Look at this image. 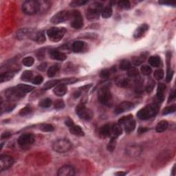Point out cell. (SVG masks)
<instances>
[{"label":"cell","mask_w":176,"mask_h":176,"mask_svg":"<svg viewBox=\"0 0 176 176\" xmlns=\"http://www.w3.org/2000/svg\"><path fill=\"white\" fill-rule=\"evenodd\" d=\"M159 106L156 103H151L145 106L138 112L137 116L140 119L147 120L155 116L158 112Z\"/></svg>","instance_id":"cell-1"},{"label":"cell","mask_w":176,"mask_h":176,"mask_svg":"<svg viewBox=\"0 0 176 176\" xmlns=\"http://www.w3.org/2000/svg\"><path fill=\"white\" fill-rule=\"evenodd\" d=\"M103 9V4L101 3L94 2L92 4L89 6L85 12V15L87 19L96 20L99 19Z\"/></svg>","instance_id":"cell-2"},{"label":"cell","mask_w":176,"mask_h":176,"mask_svg":"<svg viewBox=\"0 0 176 176\" xmlns=\"http://www.w3.org/2000/svg\"><path fill=\"white\" fill-rule=\"evenodd\" d=\"M53 149L58 153H65L72 147V144L68 139L59 138L56 140L53 143Z\"/></svg>","instance_id":"cell-3"},{"label":"cell","mask_w":176,"mask_h":176,"mask_svg":"<svg viewBox=\"0 0 176 176\" xmlns=\"http://www.w3.org/2000/svg\"><path fill=\"white\" fill-rule=\"evenodd\" d=\"M21 9L23 13L28 15H35L39 12V1L36 0H28L22 4Z\"/></svg>","instance_id":"cell-4"},{"label":"cell","mask_w":176,"mask_h":176,"mask_svg":"<svg viewBox=\"0 0 176 176\" xmlns=\"http://www.w3.org/2000/svg\"><path fill=\"white\" fill-rule=\"evenodd\" d=\"M98 98L100 103L103 105L107 106V107H111L113 105V98L111 95V92L109 88L107 87H102L99 92Z\"/></svg>","instance_id":"cell-5"},{"label":"cell","mask_w":176,"mask_h":176,"mask_svg":"<svg viewBox=\"0 0 176 176\" xmlns=\"http://www.w3.org/2000/svg\"><path fill=\"white\" fill-rule=\"evenodd\" d=\"M66 33V30L64 28H51L48 31V36L50 41L53 42H59L63 39Z\"/></svg>","instance_id":"cell-6"},{"label":"cell","mask_w":176,"mask_h":176,"mask_svg":"<svg viewBox=\"0 0 176 176\" xmlns=\"http://www.w3.org/2000/svg\"><path fill=\"white\" fill-rule=\"evenodd\" d=\"M119 123L124 126V129L127 133H131L136 128V121L133 119V116L131 114L121 118L119 119Z\"/></svg>","instance_id":"cell-7"},{"label":"cell","mask_w":176,"mask_h":176,"mask_svg":"<svg viewBox=\"0 0 176 176\" xmlns=\"http://www.w3.org/2000/svg\"><path fill=\"white\" fill-rule=\"evenodd\" d=\"M35 143V136L31 133L21 135L18 139V145L23 149H28Z\"/></svg>","instance_id":"cell-8"},{"label":"cell","mask_w":176,"mask_h":176,"mask_svg":"<svg viewBox=\"0 0 176 176\" xmlns=\"http://www.w3.org/2000/svg\"><path fill=\"white\" fill-rule=\"evenodd\" d=\"M76 113L79 118L85 121H89L93 117V113L89 109H87L83 103H80L76 107Z\"/></svg>","instance_id":"cell-9"},{"label":"cell","mask_w":176,"mask_h":176,"mask_svg":"<svg viewBox=\"0 0 176 176\" xmlns=\"http://www.w3.org/2000/svg\"><path fill=\"white\" fill-rule=\"evenodd\" d=\"M72 18V12L69 11H61L55 14L52 17L51 23L53 24H59L64 21H67Z\"/></svg>","instance_id":"cell-10"},{"label":"cell","mask_w":176,"mask_h":176,"mask_svg":"<svg viewBox=\"0 0 176 176\" xmlns=\"http://www.w3.org/2000/svg\"><path fill=\"white\" fill-rule=\"evenodd\" d=\"M142 151H143V148L138 144H129L125 148L126 154L131 158H136L139 156Z\"/></svg>","instance_id":"cell-11"},{"label":"cell","mask_w":176,"mask_h":176,"mask_svg":"<svg viewBox=\"0 0 176 176\" xmlns=\"http://www.w3.org/2000/svg\"><path fill=\"white\" fill-rule=\"evenodd\" d=\"M72 21L71 22V26L73 28L79 30L83 26V19L81 13L78 11H72Z\"/></svg>","instance_id":"cell-12"},{"label":"cell","mask_w":176,"mask_h":176,"mask_svg":"<svg viewBox=\"0 0 176 176\" xmlns=\"http://www.w3.org/2000/svg\"><path fill=\"white\" fill-rule=\"evenodd\" d=\"M6 97L9 100H15L23 98L26 94L22 92L17 87H11L6 90Z\"/></svg>","instance_id":"cell-13"},{"label":"cell","mask_w":176,"mask_h":176,"mask_svg":"<svg viewBox=\"0 0 176 176\" xmlns=\"http://www.w3.org/2000/svg\"><path fill=\"white\" fill-rule=\"evenodd\" d=\"M14 164L13 158L8 155L2 154L0 157V171L2 172L9 169Z\"/></svg>","instance_id":"cell-14"},{"label":"cell","mask_w":176,"mask_h":176,"mask_svg":"<svg viewBox=\"0 0 176 176\" xmlns=\"http://www.w3.org/2000/svg\"><path fill=\"white\" fill-rule=\"evenodd\" d=\"M75 170L72 166L63 165L58 170L57 175L59 176H72L75 175Z\"/></svg>","instance_id":"cell-15"},{"label":"cell","mask_w":176,"mask_h":176,"mask_svg":"<svg viewBox=\"0 0 176 176\" xmlns=\"http://www.w3.org/2000/svg\"><path fill=\"white\" fill-rule=\"evenodd\" d=\"M133 107V103L129 101H124L121 104H119V105L116 107L115 109V113L116 114H120L125 111H129V110L131 109Z\"/></svg>","instance_id":"cell-16"},{"label":"cell","mask_w":176,"mask_h":176,"mask_svg":"<svg viewBox=\"0 0 176 176\" xmlns=\"http://www.w3.org/2000/svg\"><path fill=\"white\" fill-rule=\"evenodd\" d=\"M31 39L38 43H43L45 41V33L43 31H39L37 32L33 31L31 35Z\"/></svg>","instance_id":"cell-17"},{"label":"cell","mask_w":176,"mask_h":176,"mask_svg":"<svg viewBox=\"0 0 176 176\" xmlns=\"http://www.w3.org/2000/svg\"><path fill=\"white\" fill-rule=\"evenodd\" d=\"M33 31L28 28H22L19 30L16 33V37L19 40H23L30 38L31 39V35L33 33Z\"/></svg>","instance_id":"cell-18"},{"label":"cell","mask_w":176,"mask_h":176,"mask_svg":"<svg viewBox=\"0 0 176 176\" xmlns=\"http://www.w3.org/2000/svg\"><path fill=\"white\" fill-rule=\"evenodd\" d=\"M99 134L100 136L103 138L111 136V125L107 124V125H103L99 129Z\"/></svg>","instance_id":"cell-19"},{"label":"cell","mask_w":176,"mask_h":176,"mask_svg":"<svg viewBox=\"0 0 176 176\" xmlns=\"http://www.w3.org/2000/svg\"><path fill=\"white\" fill-rule=\"evenodd\" d=\"M53 92L55 94L57 95V97H63L67 92V86L64 84H58L57 85H56Z\"/></svg>","instance_id":"cell-20"},{"label":"cell","mask_w":176,"mask_h":176,"mask_svg":"<svg viewBox=\"0 0 176 176\" xmlns=\"http://www.w3.org/2000/svg\"><path fill=\"white\" fill-rule=\"evenodd\" d=\"M50 56L52 59L54 60H57V61H63L67 59V56L65 54L62 53V52L58 50H52L50 53Z\"/></svg>","instance_id":"cell-21"},{"label":"cell","mask_w":176,"mask_h":176,"mask_svg":"<svg viewBox=\"0 0 176 176\" xmlns=\"http://www.w3.org/2000/svg\"><path fill=\"white\" fill-rule=\"evenodd\" d=\"M148 29H149V26L147 24H142L136 30L134 34H133V37L136 39L142 37L144 35V34L148 31Z\"/></svg>","instance_id":"cell-22"},{"label":"cell","mask_w":176,"mask_h":176,"mask_svg":"<svg viewBox=\"0 0 176 176\" xmlns=\"http://www.w3.org/2000/svg\"><path fill=\"white\" fill-rule=\"evenodd\" d=\"M86 48V43L81 41H77L72 44V50L75 53H81Z\"/></svg>","instance_id":"cell-23"},{"label":"cell","mask_w":176,"mask_h":176,"mask_svg":"<svg viewBox=\"0 0 176 176\" xmlns=\"http://www.w3.org/2000/svg\"><path fill=\"white\" fill-rule=\"evenodd\" d=\"M165 89H166V86L165 84L162 83H159L157 89L156 98L158 101V102H160V103L163 102L164 101V99H165V97H164V92H165Z\"/></svg>","instance_id":"cell-24"},{"label":"cell","mask_w":176,"mask_h":176,"mask_svg":"<svg viewBox=\"0 0 176 176\" xmlns=\"http://www.w3.org/2000/svg\"><path fill=\"white\" fill-rule=\"evenodd\" d=\"M123 133V128L122 125L119 123L112 124L111 125V137L117 138Z\"/></svg>","instance_id":"cell-25"},{"label":"cell","mask_w":176,"mask_h":176,"mask_svg":"<svg viewBox=\"0 0 176 176\" xmlns=\"http://www.w3.org/2000/svg\"><path fill=\"white\" fill-rule=\"evenodd\" d=\"M69 129L72 134L77 136H84V132L83 129H81L80 126L76 125L75 124H74L73 125L70 127Z\"/></svg>","instance_id":"cell-26"},{"label":"cell","mask_w":176,"mask_h":176,"mask_svg":"<svg viewBox=\"0 0 176 176\" xmlns=\"http://www.w3.org/2000/svg\"><path fill=\"white\" fill-rule=\"evenodd\" d=\"M14 76H15V72L11 71L1 74V75H0V82L4 83V82L9 81L13 79Z\"/></svg>","instance_id":"cell-27"},{"label":"cell","mask_w":176,"mask_h":176,"mask_svg":"<svg viewBox=\"0 0 176 176\" xmlns=\"http://www.w3.org/2000/svg\"><path fill=\"white\" fill-rule=\"evenodd\" d=\"M168 127H169V123L167 121H161L158 123L156 127H155V130L158 133H162V132L165 131Z\"/></svg>","instance_id":"cell-28"},{"label":"cell","mask_w":176,"mask_h":176,"mask_svg":"<svg viewBox=\"0 0 176 176\" xmlns=\"http://www.w3.org/2000/svg\"><path fill=\"white\" fill-rule=\"evenodd\" d=\"M60 83V79H56V80H51L49 81L44 84L43 89L45 90H48V89H51L53 87H55V85H57L58 84Z\"/></svg>","instance_id":"cell-29"},{"label":"cell","mask_w":176,"mask_h":176,"mask_svg":"<svg viewBox=\"0 0 176 176\" xmlns=\"http://www.w3.org/2000/svg\"><path fill=\"white\" fill-rule=\"evenodd\" d=\"M59 70V66L58 64H55V65H52L50 67L48 70V76L49 77H54L57 75L58 72Z\"/></svg>","instance_id":"cell-30"},{"label":"cell","mask_w":176,"mask_h":176,"mask_svg":"<svg viewBox=\"0 0 176 176\" xmlns=\"http://www.w3.org/2000/svg\"><path fill=\"white\" fill-rule=\"evenodd\" d=\"M33 79V74L31 70H26L21 75V79L23 81H31Z\"/></svg>","instance_id":"cell-31"},{"label":"cell","mask_w":176,"mask_h":176,"mask_svg":"<svg viewBox=\"0 0 176 176\" xmlns=\"http://www.w3.org/2000/svg\"><path fill=\"white\" fill-rule=\"evenodd\" d=\"M149 63L153 67H158L160 63V59L158 56H152L149 59Z\"/></svg>","instance_id":"cell-32"},{"label":"cell","mask_w":176,"mask_h":176,"mask_svg":"<svg viewBox=\"0 0 176 176\" xmlns=\"http://www.w3.org/2000/svg\"><path fill=\"white\" fill-rule=\"evenodd\" d=\"M113 11H112V9H111L110 6H107L105 8H104L103 9V11L101 12V15L102 17L103 18H109L112 15Z\"/></svg>","instance_id":"cell-33"},{"label":"cell","mask_w":176,"mask_h":176,"mask_svg":"<svg viewBox=\"0 0 176 176\" xmlns=\"http://www.w3.org/2000/svg\"><path fill=\"white\" fill-rule=\"evenodd\" d=\"M17 87L19 88L20 90L23 92L25 94L30 92L33 90V89H34V87H33V86H31L28 85H25V84H19V85H18L17 86Z\"/></svg>","instance_id":"cell-34"},{"label":"cell","mask_w":176,"mask_h":176,"mask_svg":"<svg viewBox=\"0 0 176 176\" xmlns=\"http://www.w3.org/2000/svg\"><path fill=\"white\" fill-rule=\"evenodd\" d=\"M39 129L41 130L42 131L44 132H50L54 131L55 128L50 124H41L39 126Z\"/></svg>","instance_id":"cell-35"},{"label":"cell","mask_w":176,"mask_h":176,"mask_svg":"<svg viewBox=\"0 0 176 176\" xmlns=\"http://www.w3.org/2000/svg\"><path fill=\"white\" fill-rule=\"evenodd\" d=\"M130 67H131V63L128 60H122L121 63H120V68L122 70H128Z\"/></svg>","instance_id":"cell-36"},{"label":"cell","mask_w":176,"mask_h":176,"mask_svg":"<svg viewBox=\"0 0 176 176\" xmlns=\"http://www.w3.org/2000/svg\"><path fill=\"white\" fill-rule=\"evenodd\" d=\"M116 137H111L109 144L107 145V149L109 151H113L116 146Z\"/></svg>","instance_id":"cell-37"},{"label":"cell","mask_w":176,"mask_h":176,"mask_svg":"<svg viewBox=\"0 0 176 176\" xmlns=\"http://www.w3.org/2000/svg\"><path fill=\"white\" fill-rule=\"evenodd\" d=\"M51 105L52 100L50 99H48V98L41 100V101L39 102V106L43 108H48L50 107Z\"/></svg>","instance_id":"cell-38"},{"label":"cell","mask_w":176,"mask_h":176,"mask_svg":"<svg viewBox=\"0 0 176 176\" xmlns=\"http://www.w3.org/2000/svg\"><path fill=\"white\" fill-rule=\"evenodd\" d=\"M145 59V57H143V56H140V57H133L132 58V62L136 66H138L141 65L144 62V60Z\"/></svg>","instance_id":"cell-39"},{"label":"cell","mask_w":176,"mask_h":176,"mask_svg":"<svg viewBox=\"0 0 176 176\" xmlns=\"http://www.w3.org/2000/svg\"><path fill=\"white\" fill-rule=\"evenodd\" d=\"M34 62H35V60H34L33 57H28L24 58V59H23L22 63H23L25 66H26V67H31V66H32L34 64Z\"/></svg>","instance_id":"cell-40"},{"label":"cell","mask_w":176,"mask_h":176,"mask_svg":"<svg viewBox=\"0 0 176 176\" xmlns=\"http://www.w3.org/2000/svg\"><path fill=\"white\" fill-rule=\"evenodd\" d=\"M79 80L76 78H68V79H63L60 80L59 84H64V85H67V84H73L77 82Z\"/></svg>","instance_id":"cell-41"},{"label":"cell","mask_w":176,"mask_h":176,"mask_svg":"<svg viewBox=\"0 0 176 176\" xmlns=\"http://www.w3.org/2000/svg\"><path fill=\"white\" fill-rule=\"evenodd\" d=\"M87 3V1H83V0H74L72 1L70 5L72 7H79L83 6L84 4Z\"/></svg>","instance_id":"cell-42"},{"label":"cell","mask_w":176,"mask_h":176,"mask_svg":"<svg viewBox=\"0 0 176 176\" xmlns=\"http://www.w3.org/2000/svg\"><path fill=\"white\" fill-rule=\"evenodd\" d=\"M127 75L129 77H138V76L139 75L138 70L136 68V67H130L128 70Z\"/></svg>","instance_id":"cell-43"},{"label":"cell","mask_w":176,"mask_h":176,"mask_svg":"<svg viewBox=\"0 0 176 176\" xmlns=\"http://www.w3.org/2000/svg\"><path fill=\"white\" fill-rule=\"evenodd\" d=\"M175 110H176V107L175 105L169 106V107H167L164 109V110L163 111V114L167 115V114H169L173 113L175 112Z\"/></svg>","instance_id":"cell-44"},{"label":"cell","mask_w":176,"mask_h":176,"mask_svg":"<svg viewBox=\"0 0 176 176\" xmlns=\"http://www.w3.org/2000/svg\"><path fill=\"white\" fill-rule=\"evenodd\" d=\"M32 111H33V109H32L29 105H28L26 107H25L24 108H23V109H21V111H19V114L22 116H25L31 114L32 112Z\"/></svg>","instance_id":"cell-45"},{"label":"cell","mask_w":176,"mask_h":176,"mask_svg":"<svg viewBox=\"0 0 176 176\" xmlns=\"http://www.w3.org/2000/svg\"><path fill=\"white\" fill-rule=\"evenodd\" d=\"M153 77L158 81L163 79L164 77V72L163 70H155L154 72Z\"/></svg>","instance_id":"cell-46"},{"label":"cell","mask_w":176,"mask_h":176,"mask_svg":"<svg viewBox=\"0 0 176 176\" xmlns=\"http://www.w3.org/2000/svg\"><path fill=\"white\" fill-rule=\"evenodd\" d=\"M141 72L144 75L149 76V75H151L152 70H151V68L149 67V65H145L142 66V67H141Z\"/></svg>","instance_id":"cell-47"},{"label":"cell","mask_w":176,"mask_h":176,"mask_svg":"<svg viewBox=\"0 0 176 176\" xmlns=\"http://www.w3.org/2000/svg\"><path fill=\"white\" fill-rule=\"evenodd\" d=\"M130 2L129 1H121L119 2V6L121 9H128L130 8Z\"/></svg>","instance_id":"cell-48"},{"label":"cell","mask_w":176,"mask_h":176,"mask_svg":"<svg viewBox=\"0 0 176 176\" xmlns=\"http://www.w3.org/2000/svg\"><path fill=\"white\" fill-rule=\"evenodd\" d=\"M154 86H155V82H154L153 80H151L148 82L147 86H146L145 89L147 91V92L148 93H151L152 91H153Z\"/></svg>","instance_id":"cell-49"},{"label":"cell","mask_w":176,"mask_h":176,"mask_svg":"<svg viewBox=\"0 0 176 176\" xmlns=\"http://www.w3.org/2000/svg\"><path fill=\"white\" fill-rule=\"evenodd\" d=\"M129 80L128 79H123L121 80H120L117 82V85L119 86V87H125L129 85Z\"/></svg>","instance_id":"cell-50"},{"label":"cell","mask_w":176,"mask_h":176,"mask_svg":"<svg viewBox=\"0 0 176 176\" xmlns=\"http://www.w3.org/2000/svg\"><path fill=\"white\" fill-rule=\"evenodd\" d=\"M43 81V78L41 75H38L33 79V83L35 85H40Z\"/></svg>","instance_id":"cell-51"},{"label":"cell","mask_w":176,"mask_h":176,"mask_svg":"<svg viewBox=\"0 0 176 176\" xmlns=\"http://www.w3.org/2000/svg\"><path fill=\"white\" fill-rule=\"evenodd\" d=\"M65 107V103L62 100H58L56 101L55 103V107L57 109H61Z\"/></svg>","instance_id":"cell-52"},{"label":"cell","mask_w":176,"mask_h":176,"mask_svg":"<svg viewBox=\"0 0 176 176\" xmlns=\"http://www.w3.org/2000/svg\"><path fill=\"white\" fill-rule=\"evenodd\" d=\"M109 70L107 69H105L103 70L101 72V77L102 78H104V79H107V78L109 77Z\"/></svg>","instance_id":"cell-53"},{"label":"cell","mask_w":176,"mask_h":176,"mask_svg":"<svg viewBox=\"0 0 176 176\" xmlns=\"http://www.w3.org/2000/svg\"><path fill=\"white\" fill-rule=\"evenodd\" d=\"M173 71H172V70L167 71V77H166V81H167V83H169V82L171 81L172 77H173Z\"/></svg>","instance_id":"cell-54"},{"label":"cell","mask_w":176,"mask_h":176,"mask_svg":"<svg viewBox=\"0 0 176 176\" xmlns=\"http://www.w3.org/2000/svg\"><path fill=\"white\" fill-rule=\"evenodd\" d=\"M11 133H10L9 131H5L4 133H3L2 134H1V140L7 139V138H9L11 137Z\"/></svg>","instance_id":"cell-55"},{"label":"cell","mask_w":176,"mask_h":176,"mask_svg":"<svg viewBox=\"0 0 176 176\" xmlns=\"http://www.w3.org/2000/svg\"><path fill=\"white\" fill-rule=\"evenodd\" d=\"M175 99V90H173L171 93H170L169 100H168V103H170V102L172 101Z\"/></svg>","instance_id":"cell-56"},{"label":"cell","mask_w":176,"mask_h":176,"mask_svg":"<svg viewBox=\"0 0 176 176\" xmlns=\"http://www.w3.org/2000/svg\"><path fill=\"white\" fill-rule=\"evenodd\" d=\"M65 124L66 125V126H67V127L69 128L70 127H71L72 125H73L75 123H74V122H73L72 120L70 119H67L65 120Z\"/></svg>","instance_id":"cell-57"},{"label":"cell","mask_w":176,"mask_h":176,"mask_svg":"<svg viewBox=\"0 0 176 176\" xmlns=\"http://www.w3.org/2000/svg\"><path fill=\"white\" fill-rule=\"evenodd\" d=\"M46 67H47V63H41V65H40L39 67H37V68L39 69L40 71H44V70H45Z\"/></svg>","instance_id":"cell-58"},{"label":"cell","mask_w":176,"mask_h":176,"mask_svg":"<svg viewBox=\"0 0 176 176\" xmlns=\"http://www.w3.org/2000/svg\"><path fill=\"white\" fill-rule=\"evenodd\" d=\"M160 4H163V5H169V6H175V2H168V1H159Z\"/></svg>","instance_id":"cell-59"},{"label":"cell","mask_w":176,"mask_h":176,"mask_svg":"<svg viewBox=\"0 0 176 176\" xmlns=\"http://www.w3.org/2000/svg\"><path fill=\"white\" fill-rule=\"evenodd\" d=\"M148 130H149V129H147V128L140 127V129L138 130V132H139L140 133H145V132L148 131Z\"/></svg>","instance_id":"cell-60"},{"label":"cell","mask_w":176,"mask_h":176,"mask_svg":"<svg viewBox=\"0 0 176 176\" xmlns=\"http://www.w3.org/2000/svg\"><path fill=\"white\" fill-rule=\"evenodd\" d=\"M127 173H123V172H118V173H116V175H125Z\"/></svg>","instance_id":"cell-61"},{"label":"cell","mask_w":176,"mask_h":176,"mask_svg":"<svg viewBox=\"0 0 176 176\" xmlns=\"http://www.w3.org/2000/svg\"><path fill=\"white\" fill-rule=\"evenodd\" d=\"M172 175H175V166H174L173 168V170H172Z\"/></svg>","instance_id":"cell-62"}]
</instances>
